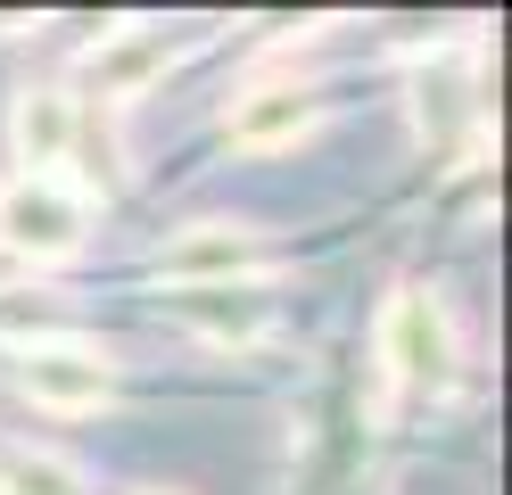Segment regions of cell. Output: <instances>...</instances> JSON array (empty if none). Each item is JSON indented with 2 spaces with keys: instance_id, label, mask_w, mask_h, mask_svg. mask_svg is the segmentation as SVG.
Returning <instances> with one entry per match:
<instances>
[{
  "instance_id": "obj_1",
  "label": "cell",
  "mask_w": 512,
  "mask_h": 495,
  "mask_svg": "<svg viewBox=\"0 0 512 495\" xmlns=\"http://www.w3.org/2000/svg\"><path fill=\"white\" fill-rule=\"evenodd\" d=\"M0 240L34 248V256H67L83 240V207H75V198H58L50 182H17L9 198H0Z\"/></svg>"
},
{
  "instance_id": "obj_2",
  "label": "cell",
  "mask_w": 512,
  "mask_h": 495,
  "mask_svg": "<svg viewBox=\"0 0 512 495\" xmlns=\"http://www.w3.org/2000/svg\"><path fill=\"white\" fill-rule=\"evenodd\" d=\"M25 396H34V405H58V413L100 405L108 396V363L83 355V347H34L25 355Z\"/></svg>"
},
{
  "instance_id": "obj_3",
  "label": "cell",
  "mask_w": 512,
  "mask_h": 495,
  "mask_svg": "<svg viewBox=\"0 0 512 495\" xmlns=\"http://www.w3.org/2000/svg\"><path fill=\"white\" fill-rule=\"evenodd\" d=\"M389 363H397L405 380H438L446 372V339H438L430 297H405V306L389 314Z\"/></svg>"
},
{
  "instance_id": "obj_4",
  "label": "cell",
  "mask_w": 512,
  "mask_h": 495,
  "mask_svg": "<svg viewBox=\"0 0 512 495\" xmlns=\"http://www.w3.org/2000/svg\"><path fill=\"white\" fill-rule=\"evenodd\" d=\"M290 124H306V91H256L248 108L232 116V141H248V149H265V141H281Z\"/></svg>"
},
{
  "instance_id": "obj_5",
  "label": "cell",
  "mask_w": 512,
  "mask_h": 495,
  "mask_svg": "<svg viewBox=\"0 0 512 495\" xmlns=\"http://www.w3.org/2000/svg\"><path fill=\"white\" fill-rule=\"evenodd\" d=\"M17 141L34 149V165H50L58 149H67V108H58V99H34V108L17 116Z\"/></svg>"
}]
</instances>
